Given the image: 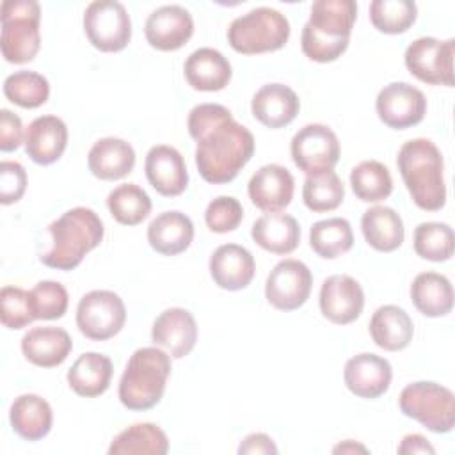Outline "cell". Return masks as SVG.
<instances>
[{
    "label": "cell",
    "mask_w": 455,
    "mask_h": 455,
    "mask_svg": "<svg viewBox=\"0 0 455 455\" xmlns=\"http://www.w3.org/2000/svg\"><path fill=\"white\" fill-rule=\"evenodd\" d=\"M188 133L196 140V165L204 181H233L252 158L254 137L219 103L196 105L188 114Z\"/></svg>",
    "instance_id": "obj_1"
},
{
    "label": "cell",
    "mask_w": 455,
    "mask_h": 455,
    "mask_svg": "<svg viewBox=\"0 0 455 455\" xmlns=\"http://www.w3.org/2000/svg\"><path fill=\"white\" fill-rule=\"evenodd\" d=\"M357 18L354 0H316L302 28L300 46L315 62H332L348 48L350 32Z\"/></svg>",
    "instance_id": "obj_2"
},
{
    "label": "cell",
    "mask_w": 455,
    "mask_h": 455,
    "mask_svg": "<svg viewBox=\"0 0 455 455\" xmlns=\"http://www.w3.org/2000/svg\"><path fill=\"white\" fill-rule=\"evenodd\" d=\"M396 167L418 208L437 212L444 206V162L439 148L432 140L421 137L407 140L398 151Z\"/></svg>",
    "instance_id": "obj_3"
},
{
    "label": "cell",
    "mask_w": 455,
    "mask_h": 455,
    "mask_svg": "<svg viewBox=\"0 0 455 455\" xmlns=\"http://www.w3.org/2000/svg\"><path fill=\"white\" fill-rule=\"evenodd\" d=\"M48 231L53 245L41 256V261L57 270L76 268L84 256L101 243L105 235L98 213L85 206L68 210L48 226Z\"/></svg>",
    "instance_id": "obj_4"
},
{
    "label": "cell",
    "mask_w": 455,
    "mask_h": 455,
    "mask_svg": "<svg viewBox=\"0 0 455 455\" xmlns=\"http://www.w3.org/2000/svg\"><path fill=\"white\" fill-rule=\"evenodd\" d=\"M171 375V357L158 347L137 348L119 380V400L130 411L155 407Z\"/></svg>",
    "instance_id": "obj_5"
},
{
    "label": "cell",
    "mask_w": 455,
    "mask_h": 455,
    "mask_svg": "<svg viewBox=\"0 0 455 455\" xmlns=\"http://www.w3.org/2000/svg\"><path fill=\"white\" fill-rule=\"evenodd\" d=\"M290 37L288 18L272 7H256L235 18L228 28V43L243 55L281 50Z\"/></svg>",
    "instance_id": "obj_6"
},
{
    "label": "cell",
    "mask_w": 455,
    "mask_h": 455,
    "mask_svg": "<svg viewBox=\"0 0 455 455\" xmlns=\"http://www.w3.org/2000/svg\"><path fill=\"white\" fill-rule=\"evenodd\" d=\"M2 55L11 64L30 62L41 46V5L36 0H5L0 5Z\"/></svg>",
    "instance_id": "obj_7"
},
{
    "label": "cell",
    "mask_w": 455,
    "mask_h": 455,
    "mask_svg": "<svg viewBox=\"0 0 455 455\" xmlns=\"http://www.w3.org/2000/svg\"><path fill=\"white\" fill-rule=\"evenodd\" d=\"M400 411L435 434H446L455 425L453 393L430 380L407 384L398 398Z\"/></svg>",
    "instance_id": "obj_8"
},
{
    "label": "cell",
    "mask_w": 455,
    "mask_h": 455,
    "mask_svg": "<svg viewBox=\"0 0 455 455\" xmlns=\"http://www.w3.org/2000/svg\"><path fill=\"white\" fill-rule=\"evenodd\" d=\"M84 30L96 50L121 52L132 39L130 14L117 0H94L85 7Z\"/></svg>",
    "instance_id": "obj_9"
},
{
    "label": "cell",
    "mask_w": 455,
    "mask_h": 455,
    "mask_svg": "<svg viewBox=\"0 0 455 455\" xmlns=\"http://www.w3.org/2000/svg\"><path fill=\"white\" fill-rule=\"evenodd\" d=\"M126 322L123 299L110 290H92L85 293L76 307V325L80 332L94 341L114 338Z\"/></svg>",
    "instance_id": "obj_10"
},
{
    "label": "cell",
    "mask_w": 455,
    "mask_h": 455,
    "mask_svg": "<svg viewBox=\"0 0 455 455\" xmlns=\"http://www.w3.org/2000/svg\"><path fill=\"white\" fill-rule=\"evenodd\" d=\"M291 160L307 176L332 171L339 160L336 133L320 123L306 124L291 139Z\"/></svg>",
    "instance_id": "obj_11"
},
{
    "label": "cell",
    "mask_w": 455,
    "mask_h": 455,
    "mask_svg": "<svg viewBox=\"0 0 455 455\" xmlns=\"http://www.w3.org/2000/svg\"><path fill=\"white\" fill-rule=\"evenodd\" d=\"M455 39L439 41L435 37H419L405 50L407 69L421 82L430 85H453Z\"/></svg>",
    "instance_id": "obj_12"
},
{
    "label": "cell",
    "mask_w": 455,
    "mask_h": 455,
    "mask_svg": "<svg viewBox=\"0 0 455 455\" xmlns=\"http://www.w3.org/2000/svg\"><path fill=\"white\" fill-rule=\"evenodd\" d=\"M313 275L300 259H283L268 274L265 283V297L268 304L281 311L299 309L311 293Z\"/></svg>",
    "instance_id": "obj_13"
},
{
    "label": "cell",
    "mask_w": 455,
    "mask_h": 455,
    "mask_svg": "<svg viewBox=\"0 0 455 455\" xmlns=\"http://www.w3.org/2000/svg\"><path fill=\"white\" fill-rule=\"evenodd\" d=\"M375 108L379 119L386 126L405 130L423 121L427 114V100L418 87L407 82H391L380 89Z\"/></svg>",
    "instance_id": "obj_14"
},
{
    "label": "cell",
    "mask_w": 455,
    "mask_h": 455,
    "mask_svg": "<svg viewBox=\"0 0 455 455\" xmlns=\"http://www.w3.org/2000/svg\"><path fill=\"white\" fill-rule=\"evenodd\" d=\"M364 307V291L361 284L345 274L329 275L320 288V311L336 323L348 325L359 318Z\"/></svg>",
    "instance_id": "obj_15"
},
{
    "label": "cell",
    "mask_w": 455,
    "mask_h": 455,
    "mask_svg": "<svg viewBox=\"0 0 455 455\" xmlns=\"http://www.w3.org/2000/svg\"><path fill=\"white\" fill-rule=\"evenodd\" d=\"M144 34L160 52L180 50L194 34L192 14L181 5H162L148 16Z\"/></svg>",
    "instance_id": "obj_16"
},
{
    "label": "cell",
    "mask_w": 455,
    "mask_h": 455,
    "mask_svg": "<svg viewBox=\"0 0 455 455\" xmlns=\"http://www.w3.org/2000/svg\"><path fill=\"white\" fill-rule=\"evenodd\" d=\"M149 185L165 197H174L188 187V172L181 153L167 144L153 146L144 162Z\"/></svg>",
    "instance_id": "obj_17"
},
{
    "label": "cell",
    "mask_w": 455,
    "mask_h": 455,
    "mask_svg": "<svg viewBox=\"0 0 455 455\" xmlns=\"http://www.w3.org/2000/svg\"><path fill=\"white\" fill-rule=\"evenodd\" d=\"M391 364L377 354H357L350 357L343 370V380L350 393L359 398H379L391 384Z\"/></svg>",
    "instance_id": "obj_18"
},
{
    "label": "cell",
    "mask_w": 455,
    "mask_h": 455,
    "mask_svg": "<svg viewBox=\"0 0 455 455\" xmlns=\"http://www.w3.org/2000/svg\"><path fill=\"white\" fill-rule=\"evenodd\" d=\"M151 339L164 347L171 357L181 359L192 352L197 341V325L188 309L169 307L153 322Z\"/></svg>",
    "instance_id": "obj_19"
},
{
    "label": "cell",
    "mask_w": 455,
    "mask_h": 455,
    "mask_svg": "<svg viewBox=\"0 0 455 455\" xmlns=\"http://www.w3.org/2000/svg\"><path fill=\"white\" fill-rule=\"evenodd\" d=\"M295 181L291 172L279 164L259 167L249 180L247 192L254 206L263 212H281L291 203Z\"/></svg>",
    "instance_id": "obj_20"
},
{
    "label": "cell",
    "mask_w": 455,
    "mask_h": 455,
    "mask_svg": "<svg viewBox=\"0 0 455 455\" xmlns=\"http://www.w3.org/2000/svg\"><path fill=\"white\" fill-rule=\"evenodd\" d=\"M254 272L256 263L252 254L238 243L219 245L210 256V275L222 290L236 291L249 286Z\"/></svg>",
    "instance_id": "obj_21"
},
{
    "label": "cell",
    "mask_w": 455,
    "mask_h": 455,
    "mask_svg": "<svg viewBox=\"0 0 455 455\" xmlns=\"http://www.w3.org/2000/svg\"><path fill=\"white\" fill-rule=\"evenodd\" d=\"M68 146V126L57 116L36 117L25 132V151L32 162L50 165L57 162Z\"/></svg>",
    "instance_id": "obj_22"
},
{
    "label": "cell",
    "mask_w": 455,
    "mask_h": 455,
    "mask_svg": "<svg viewBox=\"0 0 455 455\" xmlns=\"http://www.w3.org/2000/svg\"><path fill=\"white\" fill-rule=\"evenodd\" d=\"M251 110L263 126L275 130L290 124L297 117L300 101L295 91L288 85L267 84L252 96Z\"/></svg>",
    "instance_id": "obj_23"
},
{
    "label": "cell",
    "mask_w": 455,
    "mask_h": 455,
    "mask_svg": "<svg viewBox=\"0 0 455 455\" xmlns=\"http://www.w3.org/2000/svg\"><path fill=\"white\" fill-rule=\"evenodd\" d=\"M71 336L60 327H32L21 338V352L25 359L41 368L62 364L71 354Z\"/></svg>",
    "instance_id": "obj_24"
},
{
    "label": "cell",
    "mask_w": 455,
    "mask_h": 455,
    "mask_svg": "<svg viewBox=\"0 0 455 455\" xmlns=\"http://www.w3.org/2000/svg\"><path fill=\"white\" fill-rule=\"evenodd\" d=\"M188 85L196 91H222L231 80L229 60L213 48H199L192 52L183 66Z\"/></svg>",
    "instance_id": "obj_25"
},
{
    "label": "cell",
    "mask_w": 455,
    "mask_h": 455,
    "mask_svg": "<svg viewBox=\"0 0 455 455\" xmlns=\"http://www.w3.org/2000/svg\"><path fill=\"white\" fill-rule=\"evenodd\" d=\"M87 165L92 176L114 181L132 172L135 165V151L130 142L117 137H105L92 144L87 155Z\"/></svg>",
    "instance_id": "obj_26"
},
{
    "label": "cell",
    "mask_w": 455,
    "mask_h": 455,
    "mask_svg": "<svg viewBox=\"0 0 455 455\" xmlns=\"http://www.w3.org/2000/svg\"><path fill=\"white\" fill-rule=\"evenodd\" d=\"M192 240L194 224L190 217L176 210L156 215L148 226L149 245L164 256H176L187 251Z\"/></svg>",
    "instance_id": "obj_27"
},
{
    "label": "cell",
    "mask_w": 455,
    "mask_h": 455,
    "mask_svg": "<svg viewBox=\"0 0 455 455\" xmlns=\"http://www.w3.org/2000/svg\"><path fill=\"white\" fill-rule=\"evenodd\" d=\"M252 240L274 254H290L300 242V228L295 217L281 212H268L254 220Z\"/></svg>",
    "instance_id": "obj_28"
},
{
    "label": "cell",
    "mask_w": 455,
    "mask_h": 455,
    "mask_svg": "<svg viewBox=\"0 0 455 455\" xmlns=\"http://www.w3.org/2000/svg\"><path fill=\"white\" fill-rule=\"evenodd\" d=\"M12 430L25 441H39L48 435L53 423L50 403L39 395H20L9 409Z\"/></svg>",
    "instance_id": "obj_29"
},
{
    "label": "cell",
    "mask_w": 455,
    "mask_h": 455,
    "mask_svg": "<svg viewBox=\"0 0 455 455\" xmlns=\"http://www.w3.org/2000/svg\"><path fill=\"white\" fill-rule=\"evenodd\" d=\"M370 336L377 347L387 352H398L412 341L414 325L405 309L386 304L371 315Z\"/></svg>",
    "instance_id": "obj_30"
},
{
    "label": "cell",
    "mask_w": 455,
    "mask_h": 455,
    "mask_svg": "<svg viewBox=\"0 0 455 455\" xmlns=\"http://www.w3.org/2000/svg\"><path fill=\"white\" fill-rule=\"evenodd\" d=\"M112 371V361L107 355L98 352H85L68 370L66 379L69 387L78 396L94 398L108 389Z\"/></svg>",
    "instance_id": "obj_31"
},
{
    "label": "cell",
    "mask_w": 455,
    "mask_h": 455,
    "mask_svg": "<svg viewBox=\"0 0 455 455\" xmlns=\"http://www.w3.org/2000/svg\"><path fill=\"white\" fill-rule=\"evenodd\" d=\"M411 300L425 316H444L453 307L451 283L443 274L421 272L411 284Z\"/></svg>",
    "instance_id": "obj_32"
},
{
    "label": "cell",
    "mask_w": 455,
    "mask_h": 455,
    "mask_svg": "<svg viewBox=\"0 0 455 455\" xmlns=\"http://www.w3.org/2000/svg\"><path fill=\"white\" fill-rule=\"evenodd\" d=\"M361 231L370 247L380 252H393L403 242L402 217L389 206H371L363 213Z\"/></svg>",
    "instance_id": "obj_33"
},
{
    "label": "cell",
    "mask_w": 455,
    "mask_h": 455,
    "mask_svg": "<svg viewBox=\"0 0 455 455\" xmlns=\"http://www.w3.org/2000/svg\"><path fill=\"white\" fill-rule=\"evenodd\" d=\"M167 450L169 441L160 427L153 423H135L112 439L108 455H164Z\"/></svg>",
    "instance_id": "obj_34"
},
{
    "label": "cell",
    "mask_w": 455,
    "mask_h": 455,
    "mask_svg": "<svg viewBox=\"0 0 455 455\" xmlns=\"http://www.w3.org/2000/svg\"><path fill=\"white\" fill-rule=\"evenodd\" d=\"M309 245L325 259H334L348 252L354 245L350 222L343 217H331L315 222L309 229Z\"/></svg>",
    "instance_id": "obj_35"
},
{
    "label": "cell",
    "mask_w": 455,
    "mask_h": 455,
    "mask_svg": "<svg viewBox=\"0 0 455 455\" xmlns=\"http://www.w3.org/2000/svg\"><path fill=\"white\" fill-rule=\"evenodd\" d=\"M350 187L357 199L364 203H379L391 196L393 180L384 164L377 160H364L352 169Z\"/></svg>",
    "instance_id": "obj_36"
},
{
    "label": "cell",
    "mask_w": 455,
    "mask_h": 455,
    "mask_svg": "<svg viewBox=\"0 0 455 455\" xmlns=\"http://www.w3.org/2000/svg\"><path fill=\"white\" fill-rule=\"evenodd\" d=\"M107 206L119 224L137 226L149 215L151 199L139 185L123 183L108 194Z\"/></svg>",
    "instance_id": "obj_37"
},
{
    "label": "cell",
    "mask_w": 455,
    "mask_h": 455,
    "mask_svg": "<svg viewBox=\"0 0 455 455\" xmlns=\"http://www.w3.org/2000/svg\"><path fill=\"white\" fill-rule=\"evenodd\" d=\"M5 98L21 108H37L50 96L48 80L36 71H16L4 80Z\"/></svg>",
    "instance_id": "obj_38"
},
{
    "label": "cell",
    "mask_w": 455,
    "mask_h": 455,
    "mask_svg": "<svg viewBox=\"0 0 455 455\" xmlns=\"http://www.w3.org/2000/svg\"><path fill=\"white\" fill-rule=\"evenodd\" d=\"M345 197V185L334 171L307 176L302 187L304 204L315 212L323 213L336 210Z\"/></svg>",
    "instance_id": "obj_39"
},
{
    "label": "cell",
    "mask_w": 455,
    "mask_h": 455,
    "mask_svg": "<svg viewBox=\"0 0 455 455\" xmlns=\"http://www.w3.org/2000/svg\"><path fill=\"white\" fill-rule=\"evenodd\" d=\"M416 16L418 7L411 0H373L370 4V21L384 34H403Z\"/></svg>",
    "instance_id": "obj_40"
},
{
    "label": "cell",
    "mask_w": 455,
    "mask_h": 455,
    "mask_svg": "<svg viewBox=\"0 0 455 455\" xmlns=\"http://www.w3.org/2000/svg\"><path fill=\"white\" fill-rule=\"evenodd\" d=\"M453 229L444 222H421L414 229V251L428 261H446L453 256Z\"/></svg>",
    "instance_id": "obj_41"
},
{
    "label": "cell",
    "mask_w": 455,
    "mask_h": 455,
    "mask_svg": "<svg viewBox=\"0 0 455 455\" xmlns=\"http://www.w3.org/2000/svg\"><path fill=\"white\" fill-rule=\"evenodd\" d=\"M28 295L36 320H57L68 309V291L57 281H39Z\"/></svg>",
    "instance_id": "obj_42"
},
{
    "label": "cell",
    "mask_w": 455,
    "mask_h": 455,
    "mask_svg": "<svg viewBox=\"0 0 455 455\" xmlns=\"http://www.w3.org/2000/svg\"><path fill=\"white\" fill-rule=\"evenodd\" d=\"M0 320L7 329H23L36 320L30 295L20 286H4L0 291Z\"/></svg>",
    "instance_id": "obj_43"
},
{
    "label": "cell",
    "mask_w": 455,
    "mask_h": 455,
    "mask_svg": "<svg viewBox=\"0 0 455 455\" xmlns=\"http://www.w3.org/2000/svg\"><path fill=\"white\" fill-rule=\"evenodd\" d=\"M243 219V208L231 196H219L206 206L204 222L213 233L235 231Z\"/></svg>",
    "instance_id": "obj_44"
},
{
    "label": "cell",
    "mask_w": 455,
    "mask_h": 455,
    "mask_svg": "<svg viewBox=\"0 0 455 455\" xmlns=\"http://www.w3.org/2000/svg\"><path fill=\"white\" fill-rule=\"evenodd\" d=\"M27 188V172L21 164L4 160L0 164V203L12 204L20 201Z\"/></svg>",
    "instance_id": "obj_45"
},
{
    "label": "cell",
    "mask_w": 455,
    "mask_h": 455,
    "mask_svg": "<svg viewBox=\"0 0 455 455\" xmlns=\"http://www.w3.org/2000/svg\"><path fill=\"white\" fill-rule=\"evenodd\" d=\"M23 142V124L21 119L9 108L0 110V149L14 151Z\"/></svg>",
    "instance_id": "obj_46"
},
{
    "label": "cell",
    "mask_w": 455,
    "mask_h": 455,
    "mask_svg": "<svg viewBox=\"0 0 455 455\" xmlns=\"http://www.w3.org/2000/svg\"><path fill=\"white\" fill-rule=\"evenodd\" d=\"M238 453L242 455H258V453H277V446L274 444V441L261 432L256 434H249L238 446Z\"/></svg>",
    "instance_id": "obj_47"
},
{
    "label": "cell",
    "mask_w": 455,
    "mask_h": 455,
    "mask_svg": "<svg viewBox=\"0 0 455 455\" xmlns=\"http://www.w3.org/2000/svg\"><path fill=\"white\" fill-rule=\"evenodd\" d=\"M398 453H435L434 446L419 434H407L403 435Z\"/></svg>",
    "instance_id": "obj_48"
},
{
    "label": "cell",
    "mask_w": 455,
    "mask_h": 455,
    "mask_svg": "<svg viewBox=\"0 0 455 455\" xmlns=\"http://www.w3.org/2000/svg\"><path fill=\"white\" fill-rule=\"evenodd\" d=\"M332 451H334V453H355V451L368 453V450H366L363 444L355 443V441H345V443H341V444L334 446V448H332Z\"/></svg>",
    "instance_id": "obj_49"
}]
</instances>
